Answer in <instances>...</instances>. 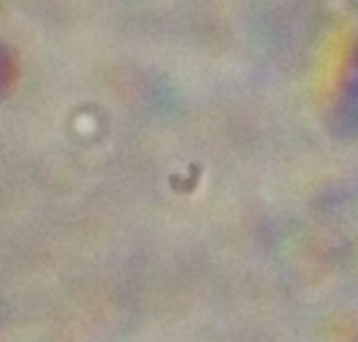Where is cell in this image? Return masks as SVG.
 Listing matches in <instances>:
<instances>
[{
	"instance_id": "cell-1",
	"label": "cell",
	"mask_w": 358,
	"mask_h": 342,
	"mask_svg": "<svg viewBox=\"0 0 358 342\" xmlns=\"http://www.w3.org/2000/svg\"><path fill=\"white\" fill-rule=\"evenodd\" d=\"M13 81V62L7 49L0 47V93L7 91Z\"/></svg>"
},
{
	"instance_id": "cell-2",
	"label": "cell",
	"mask_w": 358,
	"mask_h": 342,
	"mask_svg": "<svg viewBox=\"0 0 358 342\" xmlns=\"http://www.w3.org/2000/svg\"><path fill=\"white\" fill-rule=\"evenodd\" d=\"M356 95H358V70H356Z\"/></svg>"
}]
</instances>
